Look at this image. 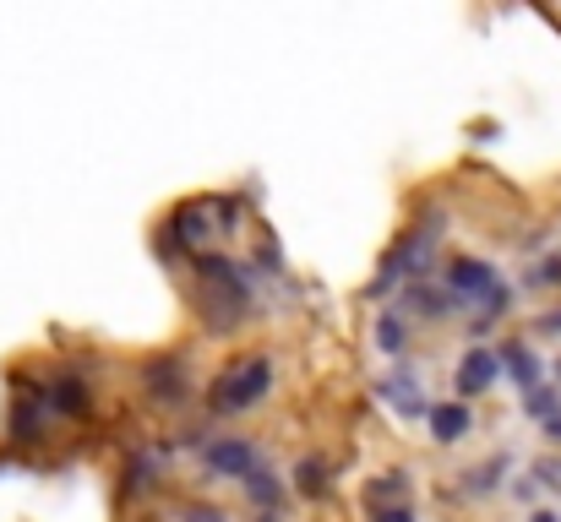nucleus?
I'll list each match as a JSON object with an SVG mask.
<instances>
[{
    "label": "nucleus",
    "mask_w": 561,
    "mask_h": 522,
    "mask_svg": "<svg viewBox=\"0 0 561 522\" xmlns=\"http://www.w3.org/2000/svg\"><path fill=\"white\" fill-rule=\"evenodd\" d=\"M273 381H278L273 353H240V359H229V364L207 381V414H213V419H240V414H251V408L267 403Z\"/></svg>",
    "instance_id": "f257e3e1"
},
{
    "label": "nucleus",
    "mask_w": 561,
    "mask_h": 522,
    "mask_svg": "<svg viewBox=\"0 0 561 522\" xmlns=\"http://www.w3.org/2000/svg\"><path fill=\"white\" fill-rule=\"evenodd\" d=\"M442 229H447V212L442 207H425L398 240H392V251L381 256V272H376V294L381 289H392V283H425V272L436 267V245H442Z\"/></svg>",
    "instance_id": "f03ea898"
},
{
    "label": "nucleus",
    "mask_w": 561,
    "mask_h": 522,
    "mask_svg": "<svg viewBox=\"0 0 561 522\" xmlns=\"http://www.w3.org/2000/svg\"><path fill=\"white\" fill-rule=\"evenodd\" d=\"M11 414H5V441H16V446H33V441H44L49 436V419H55V408H49V397H44V381H33V375H11Z\"/></svg>",
    "instance_id": "7ed1b4c3"
},
{
    "label": "nucleus",
    "mask_w": 561,
    "mask_h": 522,
    "mask_svg": "<svg viewBox=\"0 0 561 522\" xmlns=\"http://www.w3.org/2000/svg\"><path fill=\"white\" fill-rule=\"evenodd\" d=\"M213 212V201H181L170 218H164V229H159V251L164 256H181V251H196L202 256V245L218 234V218H207Z\"/></svg>",
    "instance_id": "20e7f679"
},
{
    "label": "nucleus",
    "mask_w": 561,
    "mask_h": 522,
    "mask_svg": "<svg viewBox=\"0 0 561 522\" xmlns=\"http://www.w3.org/2000/svg\"><path fill=\"white\" fill-rule=\"evenodd\" d=\"M142 392H148V403H159V408H186L191 403V364L186 353H153L148 364H142Z\"/></svg>",
    "instance_id": "39448f33"
},
{
    "label": "nucleus",
    "mask_w": 561,
    "mask_h": 522,
    "mask_svg": "<svg viewBox=\"0 0 561 522\" xmlns=\"http://www.w3.org/2000/svg\"><path fill=\"white\" fill-rule=\"evenodd\" d=\"M267 457H262V446L251 441V436H213L207 446H202V468L213 474V479H251L256 468H262Z\"/></svg>",
    "instance_id": "423d86ee"
},
{
    "label": "nucleus",
    "mask_w": 561,
    "mask_h": 522,
    "mask_svg": "<svg viewBox=\"0 0 561 522\" xmlns=\"http://www.w3.org/2000/svg\"><path fill=\"white\" fill-rule=\"evenodd\" d=\"M442 283H447L463 305H485V300L502 289V272H496V262H485V256H447Z\"/></svg>",
    "instance_id": "0eeeda50"
},
{
    "label": "nucleus",
    "mask_w": 561,
    "mask_h": 522,
    "mask_svg": "<svg viewBox=\"0 0 561 522\" xmlns=\"http://www.w3.org/2000/svg\"><path fill=\"white\" fill-rule=\"evenodd\" d=\"M502 348H485V344H469L458 353V364H453V392L463 397V403H474V397H485L496 381H502Z\"/></svg>",
    "instance_id": "6e6552de"
},
{
    "label": "nucleus",
    "mask_w": 561,
    "mask_h": 522,
    "mask_svg": "<svg viewBox=\"0 0 561 522\" xmlns=\"http://www.w3.org/2000/svg\"><path fill=\"white\" fill-rule=\"evenodd\" d=\"M44 397H49L55 419H88L93 414V381L82 370H71V364L44 375Z\"/></svg>",
    "instance_id": "1a4fd4ad"
},
{
    "label": "nucleus",
    "mask_w": 561,
    "mask_h": 522,
    "mask_svg": "<svg viewBox=\"0 0 561 522\" xmlns=\"http://www.w3.org/2000/svg\"><path fill=\"white\" fill-rule=\"evenodd\" d=\"M398 311H403V316L442 322V316H458V311H463V300H458L447 283H403V289H398Z\"/></svg>",
    "instance_id": "9d476101"
},
{
    "label": "nucleus",
    "mask_w": 561,
    "mask_h": 522,
    "mask_svg": "<svg viewBox=\"0 0 561 522\" xmlns=\"http://www.w3.org/2000/svg\"><path fill=\"white\" fill-rule=\"evenodd\" d=\"M425 425H431V441H436V446H458V441L474 430V408H469L463 397H453V403H436Z\"/></svg>",
    "instance_id": "9b49d317"
},
{
    "label": "nucleus",
    "mask_w": 561,
    "mask_h": 522,
    "mask_svg": "<svg viewBox=\"0 0 561 522\" xmlns=\"http://www.w3.org/2000/svg\"><path fill=\"white\" fill-rule=\"evenodd\" d=\"M381 397H387L403 419H431V408H436V403H425V397H420V381H414L409 370H403V375H398V370H392V375H381Z\"/></svg>",
    "instance_id": "f8f14e48"
},
{
    "label": "nucleus",
    "mask_w": 561,
    "mask_h": 522,
    "mask_svg": "<svg viewBox=\"0 0 561 522\" xmlns=\"http://www.w3.org/2000/svg\"><path fill=\"white\" fill-rule=\"evenodd\" d=\"M409 490H414V474H409V468H387V474L366 479V507H371V512L409 507Z\"/></svg>",
    "instance_id": "ddd939ff"
},
{
    "label": "nucleus",
    "mask_w": 561,
    "mask_h": 522,
    "mask_svg": "<svg viewBox=\"0 0 561 522\" xmlns=\"http://www.w3.org/2000/svg\"><path fill=\"white\" fill-rule=\"evenodd\" d=\"M240 490H245V501H251L256 512H284V479L273 474V463H262Z\"/></svg>",
    "instance_id": "4468645a"
},
{
    "label": "nucleus",
    "mask_w": 561,
    "mask_h": 522,
    "mask_svg": "<svg viewBox=\"0 0 561 522\" xmlns=\"http://www.w3.org/2000/svg\"><path fill=\"white\" fill-rule=\"evenodd\" d=\"M371 338H376V348H381L387 359H398V353L409 348V316H403L398 305H387V311H376Z\"/></svg>",
    "instance_id": "2eb2a0df"
},
{
    "label": "nucleus",
    "mask_w": 561,
    "mask_h": 522,
    "mask_svg": "<svg viewBox=\"0 0 561 522\" xmlns=\"http://www.w3.org/2000/svg\"><path fill=\"white\" fill-rule=\"evenodd\" d=\"M295 490H300L306 501H322V496L333 490V468H328V457L306 452V457L295 463Z\"/></svg>",
    "instance_id": "dca6fc26"
},
{
    "label": "nucleus",
    "mask_w": 561,
    "mask_h": 522,
    "mask_svg": "<svg viewBox=\"0 0 561 522\" xmlns=\"http://www.w3.org/2000/svg\"><path fill=\"white\" fill-rule=\"evenodd\" d=\"M502 364H507V375H513L524 392H535V386H540V353H535L529 344L507 338V344H502Z\"/></svg>",
    "instance_id": "f3484780"
},
{
    "label": "nucleus",
    "mask_w": 561,
    "mask_h": 522,
    "mask_svg": "<svg viewBox=\"0 0 561 522\" xmlns=\"http://www.w3.org/2000/svg\"><path fill=\"white\" fill-rule=\"evenodd\" d=\"M159 474H164V463H159V452H148V457H131L126 463V485H121V496H148V490H159Z\"/></svg>",
    "instance_id": "a211bd4d"
},
{
    "label": "nucleus",
    "mask_w": 561,
    "mask_h": 522,
    "mask_svg": "<svg viewBox=\"0 0 561 522\" xmlns=\"http://www.w3.org/2000/svg\"><path fill=\"white\" fill-rule=\"evenodd\" d=\"M502 474H507V452L491 457V463H480V468H469V474H463V496H491V490H502Z\"/></svg>",
    "instance_id": "6ab92c4d"
},
{
    "label": "nucleus",
    "mask_w": 561,
    "mask_h": 522,
    "mask_svg": "<svg viewBox=\"0 0 561 522\" xmlns=\"http://www.w3.org/2000/svg\"><path fill=\"white\" fill-rule=\"evenodd\" d=\"M524 414H529V419H540V425H557L561 419V392L540 381L535 392H524Z\"/></svg>",
    "instance_id": "aec40b11"
},
{
    "label": "nucleus",
    "mask_w": 561,
    "mask_h": 522,
    "mask_svg": "<svg viewBox=\"0 0 561 522\" xmlns=\"http://www.w3.org/2000/svg\"><path fill=\"white\" fill-rule=\"evenodd\" d=\"M529 479L561 496V457H535V463H529Z\"/></svg>",
    "instance_id": "412c9836"
},
{
    "label": "nucleus",
    "mask_w": 561,
    "mask_h": 522,
    "mask_svg": "<svg viewBox=\"0 0 561 522\" xmlns=\"http://www.w3.org/2000/svg\"><path fill=\"white\" fill-rule=\"evenodd\" d=\"M213 212H218V229H229V234L245 223V212H240V201H234V196H213Z\"/></svg>",
    "instance_id": "4be33fe9"
},
{
    "label": "nucleus",
    "mask_w": 561,
    "mask_h": 522,
    "mask_svg": "<svg viewBox=\"0 0 561 522\" xmlns=\"http://www.w3.org/2000/svg\"><path fill=\"white\" fill-rule=\"evenodd\" d=\"M561 283V256H546L540 267H529V289H551Z\"/></svg>",
    "instance_id": "5701e85b"
},
{
    "label": "nucleus",
    "mask_w": 561,
    "mask_h": 522,
    "mask_svg": "<svg viewBox=\"0 0 561 522\" xmlns=\"http://www.w3.org/2000/svg\"><path fill=\"white\" fill-rule=\"evenodd\" d=\"M181 522H229L224 507H207V501H186L181 507Z\"/></svg>",
    "instance_id": "b1692460"
},
{
    "label": "nucleus",
    "mask_w": 561,
    "mask_h": 522,
    "mask_svg": "<svg viewBox=\"0 0 561 522\" xmlns=\"http://www.w3.org/2000/svg\"><path fill=\"white\" fill-rule=\"evenodd\" d=\"M371 522H420L414 507H387V512H371Z\"/></svg>",
    "instance_id": "393cba45"
},
{
    "label": "nucleus",
    "mask_w": 561,
    "mask_h": 522,
    "mask_svg": "<svg viewBox=\"0 0 561 522\" xmlns=\"http://www.w3.org/2000/svg\"><path fill=\"white\" fill-rule=\"evenodd\" d=\"M535 333H561V311H546V316L535 322Z\"/></svg>",
    "instance_id": "a878e982"
},
{
    "label": "nucleus",
    "mask_w": 561,
    "mask_h": 522,
    "mask_svg": "<svg viewBox=\"0 0 561 522\" xmlns=\"http://www.w3.org/2000/svg\"><path fill=\"white\" fill-rule=\"evenodd\" d=\"M529 522H561V512H529Z\"/></svg>",
    "instance_id": "bb28decb"
},
{
    "label": "nucleus",
    "mask_w": 561,
    "mask_h": 522,
    "mask_svg": "<svg viewBox=\"0 0 561 522\" xmlns=\"http://www.w3.org/2000/svg\"><path fill=\"white\" fill-rule=\"evenodd\" d=\"M256 522H284V512H256Z\"/></svg>",
    "instance_id": "cd10ccee"
},
{
    "label": "nucleus",
    "mask_w": 561,
    "mask_h": 522,
    "mask_svg": "<svg viewBox=\"0 0 561 522\" xmlns=\"http://www.w3.org/2000/svg\"><path fill=\"white\" fill-rule=\"evenodd\" d=\"M546 436H551V441L561 446V419H557V425H546Z\"/></svg>",
    "instance_id": "c85d7f7f"
},
{
    "label": "nucleus",
    "mask_w": 561,
    "mask_h": 522,
    "mask_svg": "<svg viewBox=\"0 0 561 522\" xmlns=\"http://www.w3.org/2000/svg\"><path fill=\"white\" fill-rule=\"evenodd\" d=\"M557 375H561V359H557Z\"/></svg>",
    "instance_id": "c756f323"
}]
</instances>
